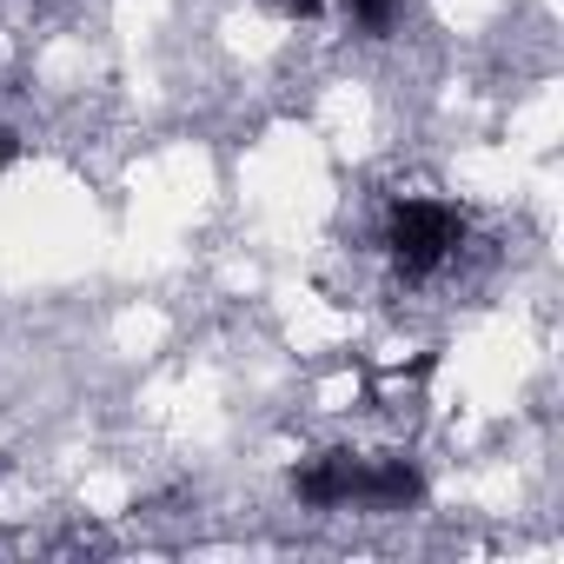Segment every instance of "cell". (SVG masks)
<instances>
[{"label": "cell", "mask_w": 564, "mask_h": 564, "mask_svg": "<svg viewBox=\"0 0 564 564\" xmlns=\"http://www.w3.org/2000/svg\"><path fill=\"white\" fill-rule=\"evenodd\" d=\"M458 246H465V213L452 199L412 193L386 213V252H392L399 279H432L445 259H458Z\"/></svg>", "instance_id": "obj_1"}, {"label": "cell", "mask_w": 564, "mask_h": 564, "mask_svg": "<svg viewBox=\"0 0 564 564\" xmlns=\"http://www.w3.org/2000/svg\"><path fill=\"white\" fill-rule=\"evenodd\" d=\"M293 491H300V505H313V511L359 505V491H366V458H359V452H319L313 465L293 471Z\"/></svg>", "instance_id": "obj_2"}, {"label": "cell", "mask_w": 564, "mask_h": 564, "mask_svg": "<svg viewBox=\"0 0 564 564\" xmlns=\"http://www.w3.org/2000/svg\"><path fill=\"white\" fill-rule=\"evenodd\" d=\"M419 498H425V471L412 458H366V491H359L366 511H405Z\"/></svg>", "instance_id": "obj_3"}, {"label": "cell", "mask_w": 564, "mask_h": 564, "mask_svg": "<svg viewBox=\"0 0 564 564\" xmlns=\"http://www.w3.org/2000/svg\"><path fill=\"white\" fill-rule=\"evenodd\" d=\"M346 8V21L366 34V41H386L399 21H405V0H339Z\"/></svg>", "instance_id": "obj_4"}, {"label": "cell", "mask_w": 564, "mask_h": 564, "mask_svg": "<svg viewBox=\"0 0 564 564\" xmlns=\"http://www.w3.org/2000/svg\"><path fill=\"white\" fill-rule=\"evenodd\" d=\"M272 14H286V21H319L326 14V0H265Z\"/></svg>", "instance_id": "obj_5"}, {"label": "cell", "mask_w": 564, "mask_h": 564, "mask_svg": "<svg viewBox=\"0 0 564 564\" xmlns=\"http://www.w3.org/2000/svg\"><path fill=\"white\" fill-rule=\"evenodd\" d=\"M14 153H21V140H14V127H0V166H14Z\"/></svg>", "instance_id": "obj_6"}]
</instances>
